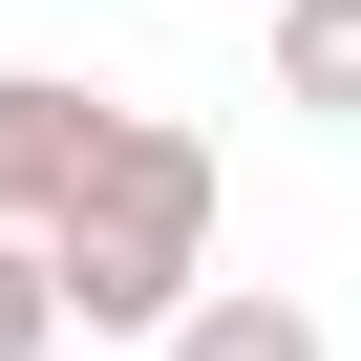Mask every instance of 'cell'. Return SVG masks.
<instances>
[{
  "label": "cell",
  "instance_id": "cell-6",
  "mask_svg": "<svg viewBox=\"0 0 361 361\" xmlns=\"http://www.w3.org/2000/svg\"><path fill=\"white\" fill-rule=\"evenodd\" d=\"M234 22H276V0H234Z\"/></svg>",
  "mask_w": 361,
  "mask_h": 361
},
{
  "label": "cell",
  "instance_id": "cell-4",
  "mask_svg": "<svg viewBox=\"0 0 361 361\" xmlns=\"http://www.w3.org/2000/svg\"><path fill=\"white\" fill-rule=\"evenodd\" d=\"M170 361H340V340H319L298 298H255V276H213L192 319H170Z\"/></svg>",
  "mask_w": 361,
  "mask_h": 361
},
{
  "label": "cell",
  "instance_id": "cell-3",
  "mask_svg": "<svg viewBox=\"0 0 361 361\" xmlns=\"http://www.w3.org/2000/svg\"><path fill=\"white\" fill-rule=\"evenodd\" d=\"M276 106L298 128H361V0H276Z\"/></svg>",
  "mask_w": 361,
  "mask_h": 361
},
{
  "label": "cell",
  "instance_id": "cell-1",
  "mask_svg": "<svg viewBox=\"0 0 361 361\" xmlns=\"http://www.w3.org/2000/svg\"><path fill=\"white\" fill-rule=\"evenodd\" d=\"M43 255H64V319L85 340H170L213 298V149L170 106H106V149H85V192L43 213Z\"/></svg>",
  "mask_w": 361,
  "mask_h": 361
},
{
  "label": "cell",
  "instance_id": "cell-5",
  "mask_svg": "<svg viewBox=\"0 0 361 361\" xmlns=\"http://www.w3.org/2000/svg\"><path fill=\"white\" fill-rule=\"evenodd\" d=\"M43 340H64V255H43V234H0V361H43Z\"/></svg>",
  "mask_w": 361,
  "mask_h": 361
},
{
  "label": "cell",
  "instance_id": "cell-2",
  "mask_svg": "<svg viewBox=\"0 0 361 361\" xmlns=\"http://www.w3.org/2000/svg\"><path fill=\"white\" fill-rule=\"evenodd\" d=\"M85 149H106V106H85L64 64H0V234H43V213L85 192Z\"/></svg>",
  "mask_w": 361,
  "mask_h": 361
}]
</instances>
